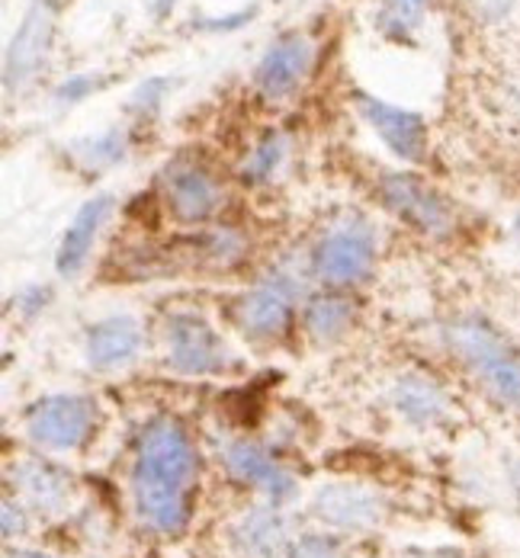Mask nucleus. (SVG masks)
Masks as SVG:
<instances>
[{"mask_svg":"<svg viewBox=\"0 0 520 558\" xmlns=\"http://www.w3.org/2000/svg\"><path fill=\"white\" fill-rule=\"evenodd\" d=\"M196 485V449L173 417H158L145 427L135 465L132 498L145 526L177 536L190 520V498Z\"/></svg>","mask_w":520,"mask_h":558,"instance_id":"nucleus-1","label":"nucleus"},{"mask_svg":"<svg viewBox=\"0 0 520 558\" xmlns=\"http://www.w3.org/2000/svg\"><path fill=\"white\" fill-rule=\"evenodd\" d=\"M444 343L495 404L520 414V350L508 337L479 315H460L444 325Z\"/></svg>","mask_w":520,"mask_h":558,"instance_id":"nucleus-2","label":"nucleus"},{"mask_svg":"<svg viewBox=\"0 0 520 558\" xmlns=\"http://www.w3.org/2000/svg\"><path fill=\"white\" fill-rule=\"evenodd\" d=\"M376 264V234L373 225L360 216H347L315 244L312 274L328 286H353L370 277Z\"/></svg>","mask_w":520,"mask_h":558,"instance_id":"nucleus-3","label":"nucleus"},{"mask_svg":"<svg viewBox=\"0 0 520 558\" xmlns=\"http://www.w3.org/2000/svg\"><path fill=\"white\" fill-rule=\"evenodd\" d=\"M379 196L404 225H411L421 234L447 238L457 228L450 203L411 173H386L379 180Z\"/></svg>","mask_w":520,"mask_h":558,"instance_id":"nucleus-4","label":"nucleus"},{"mask_svg":"<svg viewBox=\"0 0 520 558\" xmlns=\"http://www.w3.org/2000/svg\"><path fill=\"white\" fill-rule=\"evenodd\" d=\"M26 434L39 447L56 449V452L84 447L87 437L94 434V401L81 395L43 398L26 417Z\"/></svg>","mask_w":520,"mask_h":558,"instance_id":"nucleus-5","label":"nucleus"},{"mask_svg":"<svg viewBox=\"0 0 520 558\" xmlns=\"http://www.w3.org/2000/svg\"><path fill=\"white\" fill-rule=\"evenodd\" d=\"M299 292H302V282L295 274L289 270L270 274L241 299L238 305L241 328L251 337H280L289 328L292 302L299 299Z\"/></svg>","mask_w":520,"mask_h":558,"instance_id":"nucleus-6","label":"nucleus"},{"mask_svg":"<svg viewBox=\"0 0 520 558\" xmlns=\"http://www.w3.org/2000/svg\"><path fill=\"white\" fill-rule=\"evenodd\" d=\"M168 360L186 376H209L229 366V350L203 318L173 315L168 322Z\"/></svg>","mask_w":520,"mask_h":558,"instance_id":"nucleus-7","label":"nucleus"},{"mask_svg":"<svg viewBox=\"0 0 520 558\" xmlns=\"http://www.w3.org/2000/svg\"><path fill=\"white\" fill-rule=\"evenodd\" d=\"M161 183H165L168 209L180 222H206L222 206V190H219L216 177L193 161H173L171 168L165 170Z\"/></svg>","mask_w":520,"mask_h":558,"instance_id":"nucleus-8","label":"nucleus"},{"mask_svg":"<svg viewBox=\"0 0 520 558\" xmlns=\"http://www.w3.org/2000/svg\"><path fill=\"white\" fill-rule=\"evenodd\" d=\"M356 110L370 122V129L386 142V148L402 161H421L427 151V125L418 112L392 107L379 97L356 94Z\"/></svg>","mask_w":520,"mask_h":558,"instance_id":"nucleus-9","label":"nucleus"},{"mask_svg":"<svg viewBox=\"0 0 520 558\" xmlns=\"http://www.w3.org/2000/svg\"><path fill=\"white\" fill-rule=\"evenodd\" d=\"M312 513L335 530L360 533V530H373L383 520V501L360 485L338 482V485H325L315 492Z\"/></svg>","mask_w":520,"mask_h":558,"instance_id":"nucleus-10","label":"nucleus"},{"mask_svg":"<svg viewBox=\"0 0 520 558\" xmlns=\"http://www.w3.org/2000/svg\"><path fill=\"white\" fill-rule=\"evenodd\" d=\"M49 39H52V10H49V3L36 0L33 10L23 20V26L16 29L10 49H7V58H3V84H7V90L23 87L36 74V68L46 58Z\"/></svg>","mask_w":520,"mask_h":558,"instance_id":"nucleus-11","label":"nucleus"},{"mask_svg":"<svg viewBox=\"0 0 520 558\" xmlns=\"http://www.w3.org/2000/svg\"><path fill=\"white\" fill-rule=\"evenodd\" d=\"M312 68V46L305 36H283L280 43H274L267 49V56L261 58L257 71H254V84L267 100H283L289 97L309 74Z\"/></svg>","mask_w":520,"mask_h":558,"instance_id":"nucleus-12","label":"nucleus"},{"mask_svg":"<svg viewBox=\"0 0 520 558\" xmlns=\"http://www.w3.org/2000/svg\"><path fill=\"white\" fill-rule=\"evenodd\" d=\"M226 465H229V472L238 482L257 485V488L274 501V507L287 501L289 495L295 492L292 475H287V472L274 462V456L264 447H257V444H247V440H234V444H229V447H226Z\"/></svg>","mask_w":520,"mask_h":558,"instance_id":"nucleus-13","label":"nucleus"},{"mask_svg":"<svg viewBox=\"0 0 520 558\" xmlns=\"http://www.w3.org/2000/svg\"><path fill=\"white\" fill-rule=\"evenodd\" d=\"M110 213H113V196H94L77 209V216L71 219L61 244H58L56 267L61 277H74L87 264L94 241H97L104 222L110 219Z\"/></svg>","mask_w":520,"mask_h":558,"instance_id":"nucleus-14","label":"nucleus"},{"mask_svg":"<svg viewBox=\"0 0 520 558\" xmlns=\"http://www.w3.org/2000/svg\"><path fill=\"white\" fill-rule=\"evenodd\" d=\"M142 328L129 315H113L87 331V360L94 369H119L138 356Z\"/></svg>","mask_w":520,"mask_h":558,"instance_id":"nucleus-15","label":"nucleus"},{"mask_svg":"<svg viewBox=\"0 0 520 558\" xmlns=\"http://www.w3.org/2000/svg\"><path fill=\"white\" fill-rule=\"evenodd\" d=\"M392 398H396V408L402 411V417H408L418 427H434L450 414V398H447L444 386L424 373H404L392 389Z\"/></svg>","mask_w":520,"mask_h":558,"instance_id":"nucleus-16","label":"nucleus"},{"mask_svg":"<svg viewBox=\"0 0 520 558\" xmlns=\"http://www.w3.org/2000/svg\"><path fill=\"white\" fill-rule=\"evenodd\" d=\"M13 478H16L20 495L43 513H58L71 501V478L52 462L26 459L13 469Z\"/></svg>","mask_w":520,"mask_h":558,"instance_id":"nucleus-17","label":"nucleus"},{"mask_svg":"<svg viewBox=\"0 0 520 558\" xmlns=\"http://www.w3.org/2000/svg\"><path fill=\"white\" fill-rule=\"evenodd\" d=\"M234 543H238V549H241L244 558H283L289 549L287 520L274 507L251 510L238 523Z\"/></svg>","mask_w":520,"mask_h":558,"instance_id":"nucleus-18","label":"nucleus"},{"mask_svg":"<svg viewBox=\"0 0 520 558\" xmlns=\"http://www.w3.org/2000/svg\"><path fill=\"white\" fill-rule=\"evenodd\" d=\"M305 331L309 337H315L318 343H331L338 337H344L353 325V302L344 295H315L305 305Z\"/></svg>","mask_w":520,"mask_h":558,"instance_id":"nucleus-19","label":"nucleus"},{"mask_svg":"<svg viewBox=\"0 0 520 558\" xmlns=\"http://www.w3.org/2000/svg\"><path fill=\"white\" fill-rule=\"evenodd\" d=\"M125 148H129L125 132H122V129H107V132H100V135H94V138L77 142V145L71 148V155H74L84 168L100 170L119 165V161L125 158Z\"/></svg>","mask_w":520,"mask_h":558,"instance_id":"nucleus-20","label":"nucleus"},{"mask_svg":"<svg viewBox=\"0 0 520 558\" xmlns=\"http://www.w3.org/2000/svg\"><path fill=\"white\" fill-rule=\"evenodd\" d=\"M427 0H383L376 13V29L389 39H408L424 20Z\"/></svg>","mask_w":520,"mask_h":558,"instance_id":"nucleus-21","label":"nucleus"},{"mask_svg":"<svg viewBox=\"0 0 520 558\" xmlns=\"http://www.w3.org/2000/svg\"><path fill=\"white\" fill-rule=\"evenodd\" d=\"M287 138L280 135V132H267L257 145H254V151L247 155V161H244V180L247 183H267L277 168L283 165V158H287Z\"/></svg>","mask_w":520,"mask_h":558,"instance_id":"nucleus-22","label":"nucleus"},{"mask_svg":"<svg viewBox=\"0 0 520 558\" xmlns=\"http://www.w3.org/2000/svg\"><path fill=\"white\" fill-rule=\"evenodd\" d=\"M168 87H171V81H165V77H152V81H145V84L135 90V97H132V110L142 112V116L158 112L161 100H165V94H168Z\"/></svg>","mask_w":520,"mask_h":558,"instance_id":"nucleus-23","label":"nucleus"},{"mask_svg":"<svg viewBox=\"0 0 520 558\" xmlns=\"http://www.w3.org/2000/svg\"><path fill=\"white\" fill-rule=\"evenodd\" d=\"M292 556L295 558H341V553H338V546H335L328 536H305V539H299V543H295Z\"/></svg>","mask_w":520,"mask_h":558,"instance_id":"nucleus-24","label":"nucleus"},{"mask_svg":"<svg viewBox=\"0 0 520 558\" xmlns=\"http://www.w3.org/2000/svg\"><path fill=\"white\" fill-rule=\"evenodd\" d=\"M515 3H518V0H472L479 20H485V23H501V20H508L511 10H515Z\"/></svg>","mask_w":520,"mask_h":558,"instance_id":"nucleus-25","label":"nucleus"},{"mask_svg":"<svg viewBox=\"0 0 520 558\" xmlns=\"http://www.w3.org/2000/svg\"><path fill=\"white\" fill-rule=\"evenodd\" d=\"M97 84H94V77H87V74H74V77H68L61 87H58V100H68V104H77V100H84L90 90H94Z\"/></svg>","mask_w":520,"mask_h":558,"instance_id":"nucleus-26","label":"nucleus"},{"mask_svg":"<svg viewBox=\"0 0 520 558\" xmlns=\"http://www.w3.org/2000/svg\"><path fill=\"white\" fill-rule=\"evenodd\" d=\"M26 533V510L16 507L13 501H3V536L13 539V536H23Z\"/></svg>","mask_w":520,"mask_h":558,"instance_id":"nucleus-27","label":"nucleus"},{"mask_svg":"<svg viewBox=\"0 0 520 558\" xmlns=\"http://www.w3.org/2000/svg\"><path fill=\"white\" fill-rule=\"evenodd\" d=\"M508 482H511V492L520 498V456L508 465Z\"/></svg>","mask_w":520,"mask_h":558,"instance_id":"nucleus-28","label":"nucleus"},{"mask_svg":"<svg viewBox=\"0 0 520 558\" xmlns=\"http://www.w3.org/2000/svg\"><path fill=\"white\" fill-rule=\"evenodd\" d=\"M7 558H52V556H43V553H7Z\"/></svg>","mask_w":520,"mask_h":558,"instance_id":"nucleus-29","label":"nucleus"}]
</instances>
